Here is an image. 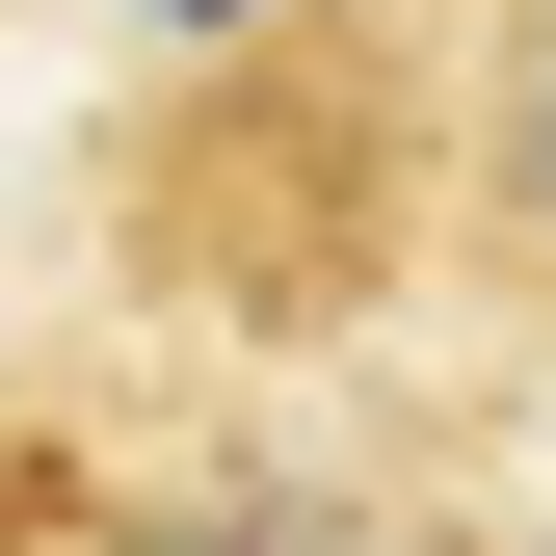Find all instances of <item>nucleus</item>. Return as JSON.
I'll list each match as a JSON object with an SVG mask.
<instances>
[{
  "label": "nucleus",
  "instance_id": "obj_3",
  "mask_svg": "<svg viewBox=\"0 0 556 556\" xmlns=\"http://www.w3.org/2000/svg\"><path fill=\"white\" fill-rule=\"evenodd\" d=\"M106 27H186V53H239V27H265V0H106Z\"/></svg>",
  "mask_w": 556,
  "mask_h": 556
},
{
  "label": "nucleus",
  "instance_id": "obj_1",
  "mask_svg": "<svg viewBox=\"0 0 556 556\" xmlns=\"http://www.w3.org/2000/svg\"><path fill=\"white\" fill-rule=\"evenodd\" d=\"M132 265L213 318H344L397 265H451V80L397 53V0H265V27L132 132Z\"/></svg>",
  "mask_w": 556,
  "mask_h": 556
},
{
  "label": "nucleus",
  "instance_id": "obj_2",
  "mask_svg": "<svg viewBox=\"0 0 556 556\" xmlns=\"http://www.w3.org/2000/svg\"><path fill=\"white\" fill-rule=\"evenodd\" d=\"M451 265L504 318H556V0H477L451 53Z\"/></svg>",
  "mask_w": 556,
  "mask_h": 556
}]
</instances>
